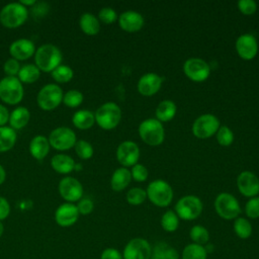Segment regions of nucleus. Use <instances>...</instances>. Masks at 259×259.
I'll return each instance as SVG.
<instances>
[{
    "instance_id": "nucleus-1",
    "label": "nucleus",
    "mask_w": 259,
    "mask_h": 259,
    "mask_svg": "<svg viewBox=\"0 0 259 259\" xmlns=\"http://www.w3.org/2000/svg\"><path fill=\"white\" fill-rule=\"evenodd\" d=\"M34 65L40 72H53L62 64L63 54L61 50L53 44H44L35 50Z\"/></svg>"
},
{
    "instance_id": "nucleus-2",
    "label": "nucleus",
    "mask_w": 259,
    "mask_h": 259,
    "mask_svg": "<svg viewBox=\"0 0 259 259\" xmlns=\"http://www.w3.org/2000/svg\"><path fill=\"white\" fill-rule=\"evenodd\" d=\"M28 18V9L20 2H10L0 10V23L7 28L21 26Z\"/></svg>"
},
{
    "instance_id": "nucleus-3",
    "label": "nucleus",
    "mask_w": 259,
    "mask_h": 259,
    "mask_svg": "<svg viewBox=\"0 0 259 259\" xmlns=\"http://www.w3.org/2000/svg\"><path fill=\"white\" fill-rule=\"evenodd\" d=\"M147 198L156 206L166 207L173 199V189L168 182L162 179L152 181L147 189Z\"/></svg>"
},
{
    "instance_id": "nucleus-4",
    "label": "nucleus",
    "mask_w": 259,
    "mask_h": 259,
    "mask_svg": "<svg viewBox=\"0 0 259 259\" xmlns=\"http://www.w3.org/2000/svg\"><path fill=\"white\" fill-rule=\"evenodd\" d=\"M95 122L103 130L109 131L117 126L121 118L120 107L114 102H105L94 112Z\"/></svg>"
},
{
    "instance_id": "nucleus-5",
    "label": "nucleus",
    "mask_w": 259,
    "mask_h": 259,
    "mask_svg": "<svg viewBox=\"0 0 259 259\" xmlns=\"http://www.w3.org/2000/svg\"><path fill=\"white\" fill-rule=\"evenodd\" d=\"M23 84L17 77L5 76L0 80V99L9 105H16L23 99Z\"/></svg>"
},
{
    "instance_id": "nucleus-6",
    "label": "nucleus",
    "mask_w": 259,
    "mask_h": 259,
    "mask_svg": "<svg viewBox=\"0 0 259 259\" xmlns=\"http://www.w3.org/2000/svg\"><path fill=\"white\" fill-rule=\"evenodd\" d=\"M139 136L149 146H159L165 138L164 126L157 118H147L139 125Z\"/></svg>"
},
{
    "instance_id": "nucleus-7",
    "label": "nucleus",
    "mask_w": 259,
    "mask_h": 259,
    "mask_svg": "<svg viewBox=\"0 0 259 259\" xmlns=\"http://www.w3.org/2000/svg\"><path fill=\"white\" fill-rule=\"evenodd\" d=\"M64 92L57 83H49L40 88L36 95V102L42 110H53L63 102Z\"/></svg>"
},
{
    "instance_id": "nucleus-8",
    "label": "nucleus",
    "mask_w": 259,
    "mask_h": 259,
    "mask_svg": "<svg viewBox=\"0 0 259 259\" xmlns=\"http://www.w3.org/2000/svg\"><path fill=\"white\" fill-rule=\"evenodd\" d=\"M202 202L195 195H185L178 199L175 204V212L183 221H193L202 212Z\"/></svg>"
},
{
    "instance_id": "nucleus-9",
    "label": "nucleus",
    "mask_w": 259,
    "mask_h": 259,
    "mask_svg": "<svg viewBox=\"0 0 259 259\" xmlns=\"http://www.w3.org/2000/svg\"><path fill=\"white\" fill-rule=\"evenodd\" d=\"M213 204L217 213L227 221L237 219L241 212L239 201L229 192H222L218 194Z\"/></svg>"
},
{
    "instance_id": "nucleus-10",
    "label": "nucleus",
    "mask_w": 259,
    "mask_h": 259,
    "mask_svg": "<svg viewBox=\"0 0 259 259\" xmlns=\"http://www.w3.org/2000/svg\"><path fill=\"white\" fill-rule=\"evenodd\" d=\"M49 143L52 148L58 151H67L74 148L77 139L75 132L68 126L54 128L49 136Z\"/></svg>"
},
{
    "instance_id": "nucleus-11",
    "label": "nucleus",
    "mask_w": 259,
    "mask_h": 259,
    "mask_svg": "<svg viewBox=\"0 0 259 259\" xmlns=\"http://www.w3.org/2000/svg\"><path fill=\"white\" fill-rule=\"evenodd\" d=\"M220 126V120L215 115L204 113L194 120L192 133L196 138L204 140L215 135Z\"/></svg>"
},
{
    "instance_id": "nucleus-12",
    "label": "nucleus",
    "mask_w": 259,
    "mask_h": 259,
    "mask_svg": "<svg viewBox=\"0 0 259 259\" xmlns=\"http://www.w3.org/2000/svg\"><path fill=\"white\" fill-rule=\"evenodd\" d=\"M122 259H151L152 247L144 238H133L122 250Z\"/></svg>"
},
{
    "instance_id": "nucleus-13",
    "label": "nucleus",
    "mask_w": 259,
    "mask_h": 259,
    "mask_svg": "<svg viewBox=\"0 0 259 259\" xmlns=\"http://www.w3.org/2000/svg\"><path fill=\"white\" fill-rule=\"evenodd\" d=\"M59 193L67 202L79 201L83 196V186L81 182L71 176L64 177L60 180L58 185Z\"/></svg>"
},
{
    "instance_id": "nucleus-14",
    "label": "nucleus",
    "mask_w": 259,
    "mask_h": 259,
    "mask_svg": "<svg viewBox=\"0 0 259 259\" xmlns=\"http://www.w3.org/2000/svg\"><path fill=\"white\" fill-rule=\"evenodd\" d=\"M183 71L187 78L194 82H203L210 74L208 64L199 58H190L186 60L183 65Z\"/></svg>"
},
{
    "instance_id": "nucleus-15",
    "label": "nucleus",
    "mask_w": 259,
    "mask_h": 259,
    "mask_svg": "<svg viewBox=\"0 0 259 259\" xmlns=\"http://www.w3.org/2000/svg\"><path fill=\"white\" fill-rule=\"evenodd\" d=\"M140 158V149L132 141H124L116 149V159L122 167H133Z\"/></svg>"
},
{
    "instance_id": "nucleus-16",
    "label": "nucleus",
    "mask_w": 259,
    "mask_h": 259,
    "mask_svg": "<svg viewBox=\"0 0 259 259\" xmlns=\"http://www.w3.org/2000/svg\"><path fill=\"white\" fill-rule=\"evenodd\" d=\"M236 52L243 60H253L258 53V42L256 37L251 33L241 34L235 44Z\"/></svg>"
},
{
    "instance_id": "nucleus-17",
    "label": "nucleus",
    "mask_w": 259,
    "mask_h": 259,
    "mask_svg": "<svg viewBox=\"0 0 259 259\" xmlns=\"http://www.w3.org/2000/svg\"><path fill=\"white\" fill-rule=\"evenodd\" d=\"M237 187L246 197H254L259 194V179L251 171H243L237 177Z\"/></svg>"
},
{
    "instance_id": "nucleus-18",
    "label": "nucleus",
    "mask_w": 259,
    "mask_h": 259,
    "mask_svg": "<svg viewBox=\"0 0 259 259\" xmlns=\"http://www.w3.org/2000/svg\"><path fill=\"white\" fill-rule=\"evenodd\" d=\"M79 211L76 204L71 202H64L59 205L55 211V221L57 225L63 228L73 226L79 219Z\"/></svg>"
},
{
    "instance_id": "nucleus-19",
    "label": "nucleus",
    "mask_w": 259,
    "mask_h": 259,
    "mask_svg": "<svg viewBox=\"0 0 259 259\" xmlns=\"http://www.w3.org/2000/svg\"><path fill=\"white\" fill-rule=\"evenodd\" d=\"M35 46L29 38H18L13 40L9 46L11 58L17 61H24L32 57L35 53Z\"/></svg>"
},
{
    "instance_id": "nucleus-20",
    "label": "nucleus",
    "mask_w": 259,
    "mask_h": 259,
    "mask_svg": "<svg viewBox=\"0 0 259 259\" xmlns=\"http://www.w3.org/2000/svg\"><path fill=\"white\" fill-rule=\"evenodd\" d=\"M163 83V78L156 73H146L138 82V91L143 96H152L156 94Z\"/></svg>"
},
{
    "instance_id": "nucleus-21",
    "label": "nucleus",
    "mask_w": 259,
    "mask_h": 259,
    "mask_svg": "<svg viewBox=\"0 0 259 259\" xmlns=\"http://www.w3.org/2000/svg\"><path fill=\"white\" fill-rule=\"evenodd\" d=\"M144 23L143 15L134 10L124 11L118 16V24L126 32L139 31L144 26Z\"/></svg>"
},
{
    "instance_id": "nucleus-22",
    "label": "nucleus",
    "mask_w": 259,
    "mask_h": 259,
    "mask_svg": "<svg viewBox=\"0 0 259 259\" xmlns=\"http://www.w3.org/2000/svg\"><path fill=\"white\" fill-rule=\"evenodd\" d=\"M50 148L51 146L49 143V139L44 135L34 136L30 140L29 146H28L30 155L38 161L44 160L48 156L50 152Z\"/></svg>"
},
{
    "instance_id": "nucleus-23",
    "label": "nucleus",
    "mask_w": 259,
    "mask_h": 259,
    "mask_svg": "<svg viewBox=\"0 0 259 259\" xmlns=\"http://www.w3.org/2000/svg\"><path fill=\"white\" fill-rule=\"evenodd\" d=\"M75 164L74 159L66 154H56L51 159L52 168L60 174L71 173L75 169Z\"/></svg>"
},
{
    "instance_id": "nucleus-24",
    "label": "nucleus",
    "mask_w": 259,
    "mask_h": 259,
    "mask_svg": "<svg viewBox=\"0 0 259 259\" xmlns=\"http://www.w3.org/2000/svg\"><path fill=\"white\" fill-rule=\"evenodd\" d=\"M30 119V112L24 106H17L14 108L9 115V126L13 130H21L24 127Z\"/></svg>"
},
{
    "instance_id": "nucleus-25",
    "label": "nucleus",
    "mask_w": 259,
    "mask_h": 259,
    "mask_svg": "<svg viewBox=\"0 0 259 259\" xmlns=\"http://www.w3.org/2000/svg\"><path fill=\"white\" fill-rule=\"evenodd\" d=\"M131 171L125 167H120L114 170L110 179V186L114 191L123 190L131 182Z\"/></svg>"
},
{
    "instance_id": "nucleus-26",
    "label": "nucleus",
    "mask_w": 259,
    "mask_h": 259,
    "mask_svg": "<svg viewBox=\"0 0 259 259\" xmlns=\"http://www.w3.org/2000/svg\"><path fill=\"white\" fill-rule=\"evenodd\" d=\"M79 25L81 30L87 35H96L100 30V21L94 14L85 12L80 16Z\"/></svg>"
},
{
    "instance_id": "nucleus-27",
    "label": "nucleus",
    "mask_w": 259,
    "mask_h": 259,
    "mask_svg": "<svg viewBox=\"0 0 259 259\" xmlns=\"http://www.w3.org/2000/svg\"><path fill=\"white\" fill-rule=\"evenodd\" d=\"M72 122L79 130H88L95 123V116L91 110L80 109L73 114Z\"/></svg>"
},
{
    "instance_id": "nucleus-28",
    "label": "nucleus",
    "mask_w": 259,
    "mask_h": 259,
    "mask_svg": "<svg viewBox=\"0 0 259 259\" xmlns=\"http://www.w3.org/2000/svg\"><path fill=\"white\" fill-rule=\"evenodd\" d=\"M155 113L159 121H170L176 114V104L172 100H163L158 104Z\"/></svg>"
},
{
    "instance_id": "nucleus-29",
    "label": "nucleus",
    "mask_w": 259,
    "mask_h": 259,
    "mask_svg": "<svg viewBox=\"0 0 259 259\" xmlns=\"http://www.w3.org/2000/svg\"><path fill=\"white\" fill-rule=\"evenodd\" d=\"M17 140L16 131L8 125L0 126V153L11 150Z\"/></svg>"
},
{
    "instance_id": "nucleus-30",
    "label": "nucleus",
    "mask_w": 259,
    "mask_h": 259,
    "mask_svg": "<svg viewBox=\"0 0 259 259\" xmlns=\"http://www.w3.org/2000/svg\"><path fill=\"white\" fill-rule=\"evenodd\" d=\"M151 259H179V254L167 243L159 242L152 248Z\"/></svg>"
},
{
    "instance_id": "nucleus-31",
    "label": "nucleus",
    "mask_w": 259,
    "mask_h": 259,
    "mask_svg": "<svg viewBox=\"0 0 259 259\" xmlns=\"http://www.w3.org/2000/svg\"><path fill=\"white\" fill-rule=\"evenodd\" d=\"M40 70L34 64H26L20 67L17 78L23 84H31L38 80Z\"/></svg>"
},
{
    "instance_id": "nucleus-32",
    "label": "nucleus",
    "mask_w": 259,
    "mask_h": 259,
    "mask_svg": "<svg viewBox=\"0 0 259 259\" xmlns=\"http://www.w3.org/2000/svg\"><path fill=\"white\" fill-rule=\"evenodd\" d=\"M181 259H207V253L203 246L190 243L183 248Z\"/></svg>"
},
{
    "instance_id": "nucleus-33",
    "label": "nucleus",
    "mask_w": 259,
    "mask_h": 259,
    "mask_svg": "<svg viewBox=\"0 0 259 259\" xmlns=\"http://www.w3.org/2000/svg\"><path fill=\"white\" fill-rule=\"evenodd\" d=\"M233 227H234V232L236 236L242 240H246L250 238L252 235V232H253L252 225L245 218L238 217L237 219H235Z\"/></svg>"
},
{
    "instance_id": "nucleus-34",
    "label": "nucleus",
    "mask_w": 259,
    "mask_h": 259,
    "mask_svg": "<svg viewBox=\"0 0 259 259\" xmlns=\"http://www.w3.org/2000/svg\"><path fill=\"white\" fill-rule=\"evenodd\" d=\"M161 227L165 232L173 233L179 227V218L172 209L166 210L161 217Z\"/></svg>"
},
{
    "instance_id": "nucleus-35",
    "label": "nucleus",
    "mask_w": 259,
    "mask_h": 259,
    "mask_svg": "<svg viewBox=\"0 0 259 259\" xmlns=\"http://www.w3.org/2000/svg\"><path fill=\"white\" fill-rule=\"evenodd\" d=\"M189 237L192 241V243L204 246L209 241V233L201 225H195L193 226L189 231Z\"/></svg>"
},
{
    "instance_id": "nucleus-36",
    "label": "nucleus",
    "mask_w": 259,
    "mask_h": 259,
    "mask_svg": "<svg viewBox=\"0 0 259 259\" xmlns=\"http://www.w3.org/2000/svg\"><path fill=\"white\" fill-rule=\"evenodd\" d=\"M52 78L57 83H67L72 80L74 77V71L73 69L68 65L61 64L59 67H57L52 73Z\"/></svg>"
},
{
    "instance_id": "nucleus-37",
    "label": "nucleus",
    "mask_w": 259,
    "mask_h": 259,
    "mask_svg": "<svg viewBox=\"0 0 259 259\" xmlns=\"http://www.w3.org/2000/svg\"><path fill=\"white\" fill-rule=\"evenodd\" d=\"M83 99H84V96L81 91L77 89H71L64 93L63 103L70 108H75V107H78L83 102Z\"/></svg>"
},
{
    "instance_id": "nucleus-38",
    "label": "nucleus",
    "mask_w": 259,
    "mask_h": 259,
    "mask_svg": "<svg viewBox=\"0 0 259 259\" xmlns=\"http://www.w3.org/2000/svg\"><path fill=\"white\" fill-rule=\"evenodd\" d=\"M125 198L131 205H140L147 199V193L143 188L133 187L126 192Z\"/></svg>"
},
{
    "instance_id": "nucleus-39",
    "label": "nucleus",
    "mask_w": 259,
    "mask_h": 259,
    "mask_svg": "<svg viewBox=\"0 0 259 259\" xmlns=\"http://www.w3.org/2000/svg\"><path fill=\"white\" fill-rule=\"evenodd\" d=\"M77 156L82 160H88L93 156L94 150L92 145L85 140H78L74 146Z\"/></svg>"
},
{
    "instance_id": "nucleus-40",
    "label": "nucleus",
    "mask_w": 259,
    "mask_h": 259,
    "mask_svg": "<svg viewBox=\"0 0 259 259\" xmlns=\"http://www.w3.org/2000/svg\"><path fill=\"white\" fill-rule=\"evenodd\" d=\"M218 143L223 147H229L234 142V134L227 125H221L215 133Z\"/></svg>"
},
{
    "instance_id": "nucleus-41",
    "label": "nucleus",
    "mask_w": 259,
    "mask_h": 259,
    "mask_svg": "<svg viewBox=\"0 0 259 259\" xmlns=\"http://www.w3.org/2000/svg\"><path fill=\"white\" fill-rule=\"evenodd\" d=\"M245 213L249 219L259 218V196L251 197L245 204Z\"/></svg>"
},
{
    "instance_id": "nucleus-42",
    "label": "nucleus",
    "mask_w": 259,
    "mask_h": 259,
    "mask_svg": "<svg viewBox=\"0 0 259 259\" xmlns=\"http://www.w3.org/2000/svg\"><path fill=\"white\" fill-rule=\"evenodd\" d=\"M130 171H131L132 179H134L137 182H144L147 180L149 176L148 169L144 165L139 163L134 165Z\"/></svg>"
},
{
    "instance_id": "nucleus-43",
    "label": "nucleus",
    "mask_w": 259,
    "mask_h": 259,
    "mask_svg": "<svg viewBox=\"0 0 259 259\" xmlns=\"http://www.w3.org/2000/svg\"><path fill=\"white\" fill-rule=\"evenodd\" d=\"M98 19L105 24H111L117 19V14L113 8L103 7L98 12Z\"/></svg>"
},
{
    "instance_id": "nucleus-44",
    "label": "nucleus",
    "mask_w": 259,
    "mask_h": 259,
    "mask_svg": "<svg viewBox=\"0 0 259 259\" xmlns=\"http://www.w3.org/2000/svg\"><path fill=\"white\" fill-rule=\"evenodd\" d=\"M20 64L19 61L13 59V58H9L5 61L4 65H3V71L6 74V76H10V77H17L18 72L20 70Z\"/></svg>"
},
{
    "instance_id": "nucleus-45",
    "label": "nucleus",
    "mask_w": 259,
    "mask_h": 259,
    "mask_svg": "<svg viewBox=\"0 0 259 259\" xmlns=\"http://www.w3.org/2000/svg\"><path fill=\"white\" fill-rule=\"evenodd\" d=\"M238 9L245 15H252L257 10V3L253 0H240L237 3Z\"/></svg>"
},
{
    "instance_id": "nucleus-46",
    "label": "nucleus",
    "mask_w": 259,
    "mask_h": 259,
    "mask_svg": "<svg viewBox=\"0 0 259 259\" xmlns=\"http://www.w3.org/2000/svg\"><path fill=\"white\" fill-rule=\"evenodd\" d=\"M78 211L80 214L87 215L93 211L94 208V203L90 198H81L78 203L76 204Z\"/></svg>"
},
{
    "instance_id": "nucleus-47",
    "label": "nucleus",
    "mask_w": 259,
    "mask_h": 259,
    "mask_svg": "<svg viewBox=\"0 0 259 259\" xmlns=\"http://www.w3.org/2000/svg\"><path fill=\"white\" fill-rule=\"evenodd\" d=\"M100 259H122V254L117 249L108 247L101 252Z\"/></svg>"
},
{
    "instance_id": "nucleus-48",
    "label": "nucleus",
    "mask_w": 259,
    "mask_h": 259,
    "mask_svg": "<svg viewBox=\"0 0 259 259\" xmlns=\"http://www.w3.org/2000/svg\"><path fill=\"white\" fill-rule=\"evenodd\" d=\"M9 213H10V204L8 200L5 197L0 196V222L7 219Z\"/></svg>"
},
{
    "instance_id": "nucleus-49",
    "label": "nucleus",
    "mask_w": 259,
    "mask_h": 259,
    "mask_svg": "<svg viewBox=\"0 0 259 259\" xmlns=\"http://www.w3.org/2000/svg\"><path fill=\"white\" fill-rule=\"evenodd\" d=\"M49 10V6L45 3V2H40L38 4V2H36L33 6H32V9H31V12L36 15V16H44L46 15V13L48 12Z\"/></svg>"
},
{
    "instance_id": "nucleus-50",
    "label": "nucleus",
    "mask_w": 259,
    "mask_h": 259,
    "mask_svg": "<svg viewBox=\"0 0 259 259\" xmlns=\"http://www.w3.org/2000/svg\"><path fill=\"white\" fill-rule=\"evenodd\" d=\"M10 112L8 111V108L0 103V126L6 125V123L9 120Z\"/></svg>"
},
{
    "instance_id": "nucleus-51",
    "label": "nucleus",
    "mask_w": 259,
    "mask_h": 259,
    "mask_svg": "<svg viewBox=\"0 0 259 259\" xmlns=\"http://www.w3.org/2000/svg\"><path fill=\"white\" fill-rule=\"evenodd\" d=\"M5 179H6V171L4 167L0 164V185L5 181Z\"/></svg>"
},
{
    "instance_id": "nucleus-52",
    "label": "nucleus",
    "mask_w": 259,
    "mask_h": 259,
    "mask_svg": "<svg viewBox=\"0 0 259 259\" xmlns=\"http://www.w3.org/2000/svg\"><path fill=\"white\" fill-rule=\"evenodd\" d=\"M23 6H25L26 8L29 6H33L36 3V0H20L19 1Z\"/></svg>"
},
{
    "instance_id": "nucleus-53",
    "label": "nucleus",
    "mask_w": 259,
    "mask_h": 259,
    "mask_svg": "<svg viewBox=\"0 0 259 259\" xmlns=\"http://www.w3.org/2000/svg\"><path fill=\"white\" fill-rule=\"evenodd\" d=\"M3 233H4V226H3L2 222H0V238L2 237Z\"/></svg>"
}]
</instances>
